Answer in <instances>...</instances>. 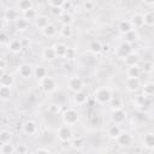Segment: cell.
<instances>
[{
    "label": "cell",
    "mask_w": 154,
    "mask_h": 154,
    "mask_svg": "<svg viewBox=\"0 0 154 154\" xmlns=\"http://www.w3.org/2000/svg\"><path fill=\"white\" fill-rule=\"evenodd\" d=\"M78 118H79L78 112L76 109H72V108L65 111L64 114H63V122H64L65 125H73V124H76L78 122Z\"/></svg>",
    "instance_id": "3957f363"
},
{
    "label": "cell",
    "mask_w": 154,
    "mask_h": 154,
    "mask_svg": "<svg viewBox=\"0 0 154 154\" xmlns=\"http://www.w3.org/2000/svg\"><path fill=\"white\" fill-rule=\"evenodd\" d=\"M48 111H49L51 113H53V114H57V113H59L60 107H59L58 105H51V106L48 107Z\"/></svg>",
    "instance_id": "7dc6e473"
},
{
    "label": "cell",
    "mask_w": 154,
    "mask_h": 154,
    "mask_svg": "<svg viewBox=\"0 0 154 154\" xmlns=\"http://www.w3.org/2000/svg\"><path fill=\"white\" fill-rule=\"evenodd\" d=\"M72 129L70 125H61L58 129V138L61 142H70L72 140Z\"/></svg>",
    "instance_id": "277c9868"
},
{
    "label": "cell",
    "mask_w": 154,
    "mask_h": 154,
    "mask_svg": "<svg viewBox=\"0 0 154 154\" xmlns=\"http://www.w3.org/2000/svg\"><path fill=\"white\" fill-rule=\"evenodd\" d=\"M75 55H76V51H75L73 48H70V47H69L64 58H66V59H73V58H75Z\"/></svg>",
    "instance_id": "bcb514c9"
},
{
    "label": "cell",
    "mask_w": 154,
    "mask_h": 154,
    "mask_svg": "<svg viewBox=\"0 0 154 154\" xmlns=\"http://www.w3.org/2000/svg\"><path fill=\"white\" fill-rule=\"evenodd\" d=\"M7 40H8L7 34H6L5 31H2V32H1V35H0V42H1V43H6V42H7Z\"/></svg>",
    "instance_id": "f907efd6"
},
{
    "label": "cell",
    "mask_w": 154,
    "mask_h": 154,
    "mask_svg": "<svg viewBox=\"0 0 154 154\" xmlns=\"http://www.w3.org/2000/svg\"><path fill=\"white\" fill-rule=\"evenodd\" d=\"M61 22H63V25H71V23H72V17H71V14L64 13V14L61 16Z\"/></svg>",
    "instance_id": "7bdbcfd3"
},
{
    "label": "cell",
    "mask_w": 154,
    "mask_h": 154,
    "mask_svg": "<svg viewBox=\"0 0 154 154\" xmlns=\"http://www.w3.org/2000/svg\"><path fill=\"white\" fill-rule=\"evenodd\" d=\"M42 34H43L46 37H53V36L57 34V26L51 23L48 26H46V28L42 30Z\"/></svg>",
    "instance_id": "484cf974"
},
{
    "label": "cell",
    "mask_w": 154,
    "mask_h": 154,
    "mask_svg": "<svg viewBox=\"0 0 154 154\" xmlns=\"http://www.w3.org/2000/svg\"><path fill=\"white\" fill-rule=\"evenodd\" d=\"M13 84H14V78L12 77V75L1 72V76H0V87L12 88Z\"/></svg>",
    "instance_id": "ba28073f"
},
{
    "label": "cell",
    "mask_w": 154,
    "mask_h": 154,
    "mask_svg": "<svg viewBox=\"0 0 154 154\" xmlns=\"http://www.w3.org/2000/svg\"><path fill=\"white\" fill-rule=\"evenodd\" d=\"M153 70H154V64L152 61H149V60L148 61H144V64L142 66V71L144 73H150Z\"/></svg>",
    "instance_id": "b9f144b4"
},
{
    "label": "cell",
    "mask_w": 154,
    "mask_h": 154,
    "mask_svg": "<svg viewBox=\"0 0 154 154\" xmlns=\"http://www.w3.org/2000/svg\"><path fill=\"white\" fill-rule=\"evenodd\" d=\"M143 20H144V24L148 25V26H152L154 25V13L153 12H147L143 14Z\"/></svg>",
    "instance_id": "f35d334b"
},
{
    "label": "cell",
    "mask_w": 154,
    "mask_h": 154,
    "mask_svg": "<svg viewBox=\"0 0 154 154\" xmlns=\"http://www.w3.org/2000/svg\"><path fill=\"white\" fill-rule=\"evenodd\" d=\"M64 1L65 0H51L48 1V6L51 8H63V5H64Z\"/></svg>",
    "instance_id": "ab89813d"
},
{
    "label": "cell",
    "mask_w": 154,
    "mask_h": 154,
    "mask_svg": "<svg viewBox=\"0 0 154 154\" xmlns=\"http://www.w3.org/2000/svg\"><path fill=\"white\" fill-rule=\"evenodd\" d=\"M35 17H36V12H35L34 8H30V10H28V11L23 12V18H24L25 20H31V19H34Z\"/></svg>",
    "instance_id": "60d3db41"
},
{
    "label": "cell",
    "mask_w": 154,
    "mask_h": 154,
    "mask_svg": "<svg viewBox=\"0 0 154 154\" xmlns=\"http://www.w3.org/2000/svg\"><path fill=\"white\" fill-rule=\"evenodd\" d=\"M88 48H89V52L93 54H99L100 52H102V45L100 43V41H91Z\"/></svg>",
    "instance_id": "7402d4cb"
},
{
    "label": "cell",
    "mask_w": 154,
    "mask_h": 154,
    "mask_svg": "<svg viewBox=\"0 0 154 154\" xmlns=\"http://www.w3.org/2000/svg\"><path fill=\"white\" fill-rule=\"evenodd\" d=\"M14 25H16V29H17V30L23 31V30H25V29L28 28V20H25L24 18H18V19L16 20Z\"/></svg>",
    "instance_id": "e575fe53"
},
{
    "label": "cell",
    "mask_w": 154,
    "mask_h": 154,
    "mask_svg": "<svg viewBox=\"0 0 154 154\" xmlns=\"http://www.w3.org/2000/svg\"><path fill=\"white\" fill-rule=\"evenodd\" d=\"M18 8L22 11V12H25L30 8H32V2L30 0H20L18 2Z\"/></svg>",
    "instance_id": "1f68e13d"
},
{
    "label": "cell",
    "mask_w": 154,
    "mask_h": 154,
    "mask_svg": "<svg viewBox=\"0 0 154 154\" xmlns=\"http://www.w3.org/2000/svg\"><path fill=\"white\" fill-rule=\"evenodd\" d=\"M94 99H95V101L97 103L105 105V103H107V102H109L112 100V91L107 87H100V88H97L95 90Z\"/></svg>",
    "instance_id": "6da1fadb"
},
{
    "label": "cell",
    "mask_w": 154,
    "mask_h": 154,
    "mask_svg": "<svg viewBox=\"0 0 154 154\" xmlns=\"http://www.w3.org/2000/svg\"><path fill=\"white\" fill-rule=\"evenodd\" d=\"M142 91L144 96H152L154 95V82H147L142 87Z\"/></svg>",
    "instance_id": "603a6c76"
},
{
    "label": "cell",
    "mask_w": 154,
    "mask_h": 154,
    "mask_svg": "<svg viewBox=\"0 0 154 154\" xmlns=\"http://www.w3.org/2000/svg\"><path fill=\"white\" fill-rule=\"evenodd\" d=\"M71 7H72V2H71V1H64L63 10H70Z\"/></svg>",
    "instance_id": "816d5d0a"
},
{
    "label": "cell",
    "mask_w": 154,
    "mask_h": 154,
    "mask_svg": "<svg viewBox=\"0 0 154 154\" xmlns=\"http://www.w3.org/2000/svg\"><path fill=\"white\" fill-rule=\"evenodd\" d=\"M141 67L138 66H131V67H128L126 70V75L129 78H140V75H141Z\"/></svg>",
    "instance_id": "44dd1931"
},
{
    "label": "cell",
    "mask_w": 154,
    "mask_h": 154,
    "mask_svg": "<svg viewBox=\"0 0 154 154\" xmlns=\"http://www.w3.org/2000/svg\"><path fill=\"white\" fill-rule=\"evenodd\" d=\"M20 43H22V46H23V48H24V47H26V46L29 45V42H28L26 40H20Z\"/></svg>",
    "instance_id": "db71d44e"
},
{
    "label": "cell",
    "mask_w": 154,
    "mask_h": 154,
    "mask_svg": "<svg viewBox=\"0 0 154 154\" xmlns=\"http://www.w3.org/2000/svg\"><path fill=\"white\" fill-rule=\"evenodd\" d=\"M142 143L147 149H150V150L154 149V134L153 132H147L143 137Z\"/></svg>",
    "instance_id": "7c38bea8"
},
{
    "label": "cell",
    "mask_w": 154,
    "mask_h": 154,
    "mask_svg": "<svg viewBox=\"0 0 154 154\" xmlns=\"http://www.w3.org/2000/svg\"><path fill=\"white\" fill-rule=\"evenodd\" d=\"M60 35L65 38H70L72 36V29L71 25H63L60 29Z\"/></svg>",
    "instance_id": "d590c367"
},
{
    "label": "cell",
    "mask_w": 154,
    "mask_h": 154,
    "mask_svg": "<svg viewBox=\"0 0 154 154\" xmlns=\"http://www.w3.org/2000/svg\"><path fill=\"white\" fill-rule=\"evenodd\" d=\"M125 85H126V89H128V91H130V93H135V91H137L138 89H140V87H141V81H140V78H126V81H125Z\"/></svg>",
    "instance_id": "8992f818"
},
{
    "label": "cell",
    "mask_w": 154,
    "mask_h": 154,
    "mask_svg": "<svg viewBox=\"0 0 154 154\" xmlns=\"http://www.w3.org/2000/svg\"><path fill=\"white\" fill-rule=\"evenodd\" d=\"M5 18L8 20H17L18 19V12L14 8H7L5 12Z\"/></svg>",
    "instance_id": "d6a6232c"
},
{
    "label": "cell",
    "mask_w": 154,
    "mask_h": 154,
    "mask_svg": "<svg viewBox=\"0 0 154 154\" xmlns=\"http://www.w3.org/2000/svg\"><path fill=\"white\" fill-rule=\"evenodd\" d=\"M14 150H16V148L11 143H5V144H1V147H0L1 154H13Z\"/></svg>",
    "instance_id": "836d02e7"
},
{
    "label": "cell",
    "mask_w": 154,
    "mask_h": 154,
    "mask_svg": "<svg viewBox=\"0 0 154 154\" xmlns=\"http://www.w3.org/2000/svg\"><path fill=\"white\" fill-rule=\"evenodd\" d=\"M85 142L82 137H76V138H72L70 141V146L73 148V149H82L84 147Z\"/></svg>",
    "instance_id": "d4e9b609"
},
{
    "label": "cell",
    "mask_w": 154,
    "mask_h": 154,
    "mask_svg": "<svg viewBox=\"0 0 154 154\" xmlns=\"http://www.w3.org/2000/svg\"><path fill=\"white\" fill-rule=\"evenodd\" d=\"M138 61H140V57L137 53L132 52L130 53L128 57L124 58V63L128 67H131V66H138Z\"/></svg>",
    "instance_id": "30bf717a"
},
{
    "label": "cell",
    "mask_w": 154,
    "mask_h": 154,
    "mask_svg": "<svg viewBox=\"0 0 154 154\" xmlns=\"http://www.w3.org/2000/svg\"><path fill=\"white\" fill-rule=\"evenodd\" d=\"M116 141H117V143L119 146H129L131 143V141H132V137H131V135L129 132H122L117 137Z\"/></svg>",
    "instance_id": "8fae6325"
},
{
    "label": "cell",
    "mask_w": 154,
    "mask_h": 154,
    "mask_svg": "<svg viewBox=\"0 0 154 154\" xmlns=\"http://www.w3.org/2000/svg\"><path fill=\"white\" fill-rule=\"evenodd\" d=\"M18 73L23 78H29L34 75V69L30 64H22L18 67Z\"/></svg>",
    "instance_id": "52a82bcc"
},
{
    "label": "cell",
    "mask_w": 154,
    "mask_h": 154,
    "mask_svg": "<svg viewBox=\"0 0 154 154\" xmlns=\"http://www.w3.org/2000/svg\"><path fill=\"white\" fill-rule=\"evenodd\" d=\"M120 134H122V130H120L119 125H117V124L111 125V126L107 129V135H108L109 138H114V140H117V137H118Z\"/></svg>",
    "instance_id": "d6986e66"
},
{
    "label": "cell",
    "mask_w": 154,
    "mask_h": 154,
    "mask_svg": "<svg viewBox=\"0 0 154 154\" xmlns=\"http://www.w3.org/2000/svg\"><path fill=\"white\" fill-rule=\"evenodd\" d=\"M119 30H120V32H123L124 35L128 34L129 31H131V30H132V25H131L130 20H122V22L119 23Z\"/></svg>",
    "instance_id": "83f0119b"
},
{
    "label": "cell",
    "mask_w": 154,
    "mask_h": 154,
    "mask_svg": "<svg viewBox=\"0 0 154 154\" xmlns=\"http://www.w3.org/2000/svg\"><path fill=\"white\" fill-rule=\"evenodd\" d=\"M109 51V46L108 45H103L102 46V52H108Z\"/></svg>",
    "instance_id": "11a10c76"
},
{
    "label": "cell",
    "mask_w": 154,
    "mask_h": 154,
    "mask_svg": "<svg viewBox=\"0 0 154 154\" xmlns=\"http://www.w3.org/2000/svg\"><path fill=\"white\" fill-rule=\"evenodd\" d=\"M130 53H132V48H131V45L128 43V42H123L118 49H117V54L120 57V58H125L128 57Z\"/></svg>",
    "instance_id": "9c48e42d"
},
{
    "label": "cell",
    "mask_w": 154,
    "mask_h": 154,
    "mask_svg": "<svg viewBox=\"0 0 154 154\" xmlns=\"http://www.w3.org/2000/svg\"><path fill=\"white\" fill-rule=\"evenodd\" d=\"M109 106H111V109L114 112V111H119V109H123V100L119 99V97H112V100L109 101Z\"/></svg>",
    "instance_id": "ffe728a7"
},
{
    "label": "cell",
    "mask_w": 154,
    "mask_h": 154,
    "mask_svg": "<svg viewBox=\"0 0 154 154\" xmlns=\"http://www.w3.org/2000/svg\"><path fill=\"white\" fill-rule=\"evenodd\" d=\"M8 48H10V51H12L13 53H18V52L23 48V46H22V43H20L19 40H12V41L8 43Z\"/></svg>",
    "instance_id": "f546056e"
},
{
    "label": "cell",
    "mask_w": 154,
    "mask_h": 154,
    "mask_svg": "<svg viewBox=\"0 0 154 154\" xmlns=\"http://www.w3.org/2000/svg\"><path fill=\"white\" fill-rule=\"evenodd\" d=\"M82 6H83V10H85V11H91V10L94 8L95 4H94V1L87 0V1H83V2H82Z\"/></svg>",
    "instance_id": "ee69618b"
},
{
    "label": "cell",
    "mask_w": 154,
    "mask_h": 154,
    "mask_svg": "<svg viewBox=\"0 0 154 154\" xmlns=\"http://www.w3.org/2000/svg\"><path fill=\"white\" fill-rule=\"evenodd\" d=\"M34 75H35V77H36L38 81H42L43 78L47 77V70H46L43 66H37V67L34 70Z\"/></svg>",
    "instance_id": "4316f807"
},
{
    "label": "cell",
    "mask_w": 154,
    "mask_h": 154,
    "mask_svg": "<svg viewBox=\"0 0 154 154\" xmlns=\"http://www.w3.org/2000/svg\"><path fill=\"white\" fill-rule=\"evenodd\" d=\"M35 154H51V150L47 148H38V149H36Z\"/></svg>",
    "instance_id": "681fc988"
},
{
    "label": "cell",
    "mask_w": 154,
    "mask_h": 154,
    "mask_svg": "<svg viewBox=\"0 0 154 154\" xmlns=\"http://www.w3.org/2000/svg\"><path fill=\"white\" fill-rule=\"evenodd\" d=\"M40 87L45 93H52L57 88V83L52 77H46L42 81H40Z\"/></svg>",
    "instance_id": "5b68a950"
},
{
    "label": "cell",
    "mask_w": 154,
    "mask_h": 154,
    "mask_svg": "<svg viewBox=\"0 0 154 154\" xmlns=\"http://www.w3.org/2000/svg\"><path fill=\"white\" fill-rule=\"evenodd\" d=\"M16 152H17V154H26L28 147H26L25 144H18V146L16 147Z\"/></svg>",
    "instance_id": "f6af8a7d"
},
{
    "label": "cell",
    "mask_w": 154,
    "mask_h": 154,
    "mask_svg": "<svg viewBox=\"0 0 154 154\" xmlns=\"http://www.w3.org/2000/svg\"><path fill=\"white\" fill-rule=\"evenodd\" d=\"M150 154H154V149H152V150H150Z\"/></svg>",
    "instance_id": "9f6ffc18"
},
{
    "label": "cell",
    "mask_w": 154,
    "mask_h": 154,
    "mask_svg": "<svg viewBox=\"0 0 154 154\" xmlns=\"http://www.w3.org/2000/svg\"><path fill=\"white\" fill-rule=\"evenodd\" d=\"M125 40H126L128 43H131V42L137 41V40H138V34H137V31L131 30V31H129L128 34H125Z\"/></svg>",
    "instance_id": "74e56055"
},
{
    "label": "cell",
    "mask_w": 154,
    "mask_h": 154,
    "mask_svg": "<svg viewBox=\"0 0 154 154\" xmlns=\"http://www.w3.org/2000/svg\"><path fill=\"white\" fill-rule=\"evenodd\" d=\"M53 47H54V51H55L57 57H59V58L65 57L66 51H67V48H69V47H67L65 43H63V42H58V43H55Z\"/></svg>",
    "instance_id": "2e32d148"
},
{
    "label": "cell",
    "mask_w": 154,
    "mask_h": 154,
    "mask_svg": "<svg viewBox=\"0 0 154 154\" xmlns=\"http://www.w3.org/2000/svg\"><path fill=\"white\" fill-rule=\"evenodd\" d=\"M10 141H11V132L7 131V130H1V132H0V142H1V144L10 143Z\"/></svg>",
    "instance_id": "8d00e7d4"
},
{
    "label": "cell",
    "mask_w": 154,
    "mask_h": 154,
    "mask_svg": "<svg viewBox=\"0 0 154 154\" xmlns=\"http://www.w3.org/2000/svg\"><path fill=\"white\" fill-rule=\"evenodd\" d=\"M35 24H36V26H37L38 29L43 30L46 26H48V25L51 24V22H49V18H48L47 16H38V17L35 19Z\"/></svg>",
    "instance_id": "9a60e30c"
},
{
    "label": "cell",
    "mask_w": 154,
    "mask_h": 154,
    "mask_svg": "<svg viewBox=\"0 0 154 154\" xmlns=\"http://www.w3.org/2000/svg\"><path fill=\"white\" fill-rule=\"evenodd\" d=\"M11 97V88L0 87V99L1 101H7Z\"/></svg>",
    "instance_id": "4dcf8cb0"
},
{
    "label": "cell",
    "mask_w": 154,
    "mask_h": 154,
    "mask_svg": "<svg viewBox=\"0 0 154 154\" xmlns=\"http://www.w3.org/2000/svg\"><path fill=\"white\" fill-rule=\"evenodd\" d=\"M134 103H135L137 107H146V106L148 105L147 96H144L143 94H142V95H137V96L134 99Z\"/></svg>",
    "instance_id": "f1b7e54d"
},
{
    "label": "cell",
    "mask_w": 154,
    "mask_h": 154,
    "mask_svg": "<svg viewBox=\"0 0 154 154\" xmlns=\"http://www.w3.org/2000/svg\"><path fill=\"white\" fill-rule=\"evenodd\" d=\"M67 88L71 91H73L75 94L78 93V91H82V89H83V79L79 76L70 77L69 81H67Z\"/></svg>",
    "instance_id": "7a4b0ae2"
},
{
    "label": "cell",
    "mask_w": 154,
    "mask_h": 154,
    "mask_svg": "<svg viewBox=\"0 0 154 154\" xmlns=\"http://www.w3.org/2000/svg\"><path fill=\"white\" fill-rule=\"evenodd\" d=\"M130 23L132 26L135 28H141L142 25H144V20H143V14H140V13H135L131 19H130Z\"/></svg>",
    "instance_id": "e0dca14e"
},
{
    "label": "cell",
    "mask_w": 154,
    "mask_h": 154,
    "mask_svg": "<svg viewBox=\"0 0 154 154\" xmlns=\"http://www.w3.org/2000/svg\"><path fill=\"white\" fill-rule=\"evenodd\" d=\"M42 58L46 59V60H53L57 58V54H55V51H54V47H46L43 48L42 51Z\"/></svg>",
    "instance_id": "ac0fdd59"
},
{
    "label": "cell",
    "mask_w": 154,
    "mask_h": 154,
    "mask_svg": "<svg viewBox=\"0 0 154 154\" xmlns=\"http://www.w3.org/2000/svg\"><path fill=\"white\" fill-rule=\"evenodd\" d=\"M126 119V112L124 109H119V111H114L112 114V120L116 124H120Z\"/></svg>",
    "instance_id": "4fadbf2b"
},
{
    "label": "cell",
    "mask_w": 154,
    "mask_h": 154,
    "mask_svg": "<svg viewBox=\"0 0 154 154\" xmlns=\"http://www.w3.org/2000/svg\"><path fill=\"white\" fill-rule=\"evenodd\" d=\"M53 16H63V8H51Z\"/></svg>",
    "instance_id": "c3c4849f"
},
{
    "label": "cell",
    "mask_w": 154,
    "mask_h": 154,
    "mask_svg": "<svg viewBox=\"0 0 154 154\" xmlns=\"http://www.w3.org/2000/svg\"><path fill=\"white\" fill-rule=\"evenodd\" d=\"M0 69H1V71H4L6 69V60H5V58L0 59Z\"/></svg>",
    "instance_id": "f5cc1de1"
},
{
    "label": "cell",
    "mask_w": 154,
    "mask_h": 154,
    "mask_svg": "<svg viewBox=\"0 0 154 154\" xmlns=\"http://www.w3.org/2000/svg\"><path fill=\"white\" fill-rule=\"evenodd\" d=\"M73 100H75V102H76L77 105H83V103L88 100V94L84 93V91H78V93L75 94Z\"/></svg>",
    "instance_id": "cb8c5ba5"
},
{
    "label": "cell",
    "mask_w": 154,
    "mask_h": 154,
    "mask_svg": "<svg viewBox=\"0 0 154 154\" xmlns=\"http://www.w3.org/2000/svg\"><path fill=\"white\" fill-rule=\"evenodd\" d=\"M23 132L26 135H32L36 132V123L32 120H26L23 124Z\"/></svg>",
    "instance_id": "5bb4252c"
}]
</instances>
